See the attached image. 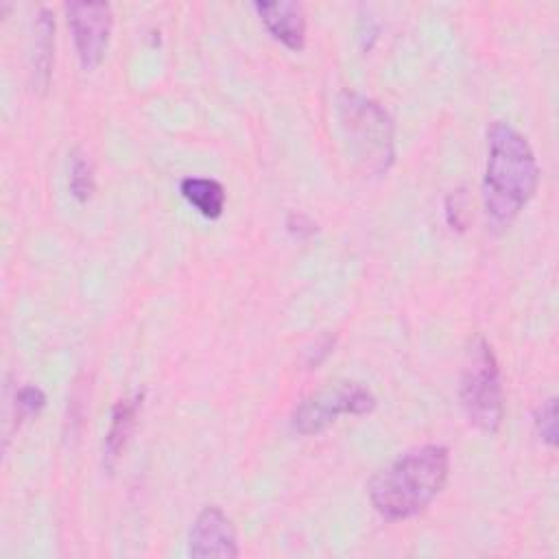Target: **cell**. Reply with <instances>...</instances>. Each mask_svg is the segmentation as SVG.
Here are the masks:
<instances>
[{
	"label": "cell",
	"mask_w": 559,
	"mask_h": 559,
	"mask_svg": "<svg viewBox=\"0 0 559 559\" xmlns=\"http://www.w3.org/2000/svg\"><path fill=\"white\" fill-rule=\"evenodd\" d=\"M465 216H467V212H465V190L459 188V190L450 192L448 199H445V221L452 229L463 231L465 229Z\"/></svg>",
	"instance_id": "cell-15"
},
{
	"label": "cell",
	"mask_w": 559,
	"mask_h": 559,
	"mask_svg": "<svg viewBox=\"0 0 559 559\" xmlns=\"http://www.w3.org/2000/svg\"><path fill=\"white\" fill-rule=\"evenodd\" d=\"M66 17L72 31L76 57L83 70H94L107 55L114 11L109 2H85L74 0L66 2Z\"/></svg>",
	"instance_id": "cell-6"
},
{
	"label": "cell",
	"mask_w": 559,
	"mask_h": 559,
	"mask_svg": "<svg viewBox=\"0 0 559 559\" xmlns=\"http://www.w3.org/2000/svg\"><path fill=\"white\" fill-rule=\"evenodd\" d=\"M533 424H535V432L537 437L548 445L555 448L557 445V397H548L544 400L535 413H533Z\"/></svg>",
	"instance_id": "cell-13"
},
{
	"label": "cell",
	"mask_w": 559,
	"mask_h": 559,
	"mask_svg": "<svg viewBox=\"0 0 559 559\" xmlns=\"http://www.w3.org/2000/svg\"><path fill=\"white\" fill-rule=\"evenodd\" d=\"M68 188H70V194H72L79 203L90 201L92 194H94V190H96V179H94L92 162H90L87 155L81 153L79 148L70 153Z\"/></svg>",
	"instance_id": "cell-12"
},
{
	"label": "cell",
	"mask_w": 559,
	"mask_h": 559,
	"mask_svg": "<svg viewBox=\"0 0 559 559\" xmlns=\"http://www.w3.org/2000/svg\"><path fill=\"white\" fill-rule=\"evenodd\" d=\"M336 345V334H323L317 338V343L306 352V365L312 369V367H319L334 349Z\"/></svg>",
	"instance_id": "cell-17"
},
{
	"label": "cell",
	"mask_w": 559,
	"mask_h": 559,
	"mask_svg": "<svg viewBox=\"0 0 559 559\" xmlns=\"http://www.w3.org/2000/svg\"><path fill=\"white\" fill-rule=\"evenodd\" d=\"M188 555L194 559H236L240 555L236 526L218 504H207L197 513L188 533Z\"/></svg>",
	"instance_id": "cell-7"
},
{
	"label": "cell",
	"mask_w": 559,
	"mask_h": 559,
	"mask_svg": "<svg viewBox=\"0 0 559 559\" xmlns=\"http://www.w3.org/2000/svg\"><path fill=\"white\" fill-rule=\"evenodd\" d=\"M179 192L205 218L214 221L225 210L227 192H225L223 183L214 177H199V175L183 177L179 181Z\"/></svg>",
	"instance_id": "cell-11"
},
{
	"label": "cell",
	"mask_w": 559,
	"mask_h": 559,
	"mask_svg": "<svg viewBox=\"0 0 559 559\" xmlns=\"http://www.w3.org/2000/svg\"><path fill=\"white\" fill-rule=\"evenodd\" d=\"M142 400H144V393L138 391V393L127 395L114 404L111 415H109V428H107L105 441H103V463L107 469H114L116 461L120 459L122 450L127 448V443L135 430Z\"/></svg>",
	"instance_id": "cell-9"
},
{
	"label": "cell",
	"mask_w": 559,
	"mask_h": 559,
	"mask_svg": "<svg viewBox=\"0 0 559 559\" xmlns=\"http://www.w3.org/2000/svg\"><path fill=\"white\" fill-rule=\"evenodd\" d=\"M376 408V395L356 380L334 382L317 393L306 395L290 415L295 432L308 437L330 428L341 415H367Z\"/></svg>",
	"instance_id": "cell-5"
},
{
	"label": "cell",
	"mask_w": 559,
	"mask_h": 559,
	"mask_svg": "<svg viewBox=\"0 0 559 559\" xmlns=\"http://www.w3.org/2000/svg\"><path fill=\"white\" fill-rule=\"evenodd\" d=\"M44 406H46V393L39 386H35V384L20 386L15 393V424L20 426L22 421L31 419Z\"/></svg>",
	"instance_id": "cell-14"
},
{
	"label": "cell",
	"mask_w": 559,
	"mask_h": 559,
	"mask_svg": "<svg viewBox=\"0 0 559 559\" xmlns=\"http://www.w3.org/2000/svg\"><path fill=\"white\" fill-rule=\"evenodd\" d=\"M539 164L528 140L509 122L487 127V159L483 173V207L487 218L504 227L535 197Z\"/></svg>",
	"instance_id": "cell-1"
},
{
	"label": "cell",
	"mask_w": 559,
	"mask_h": 559,
	"mask_svg": "<svg viewBox=\"0 0 559 559\" xmlns=\"http://www.w3.org/2000/svg\"><path fill=\"white\" fill-rule=\"evenodd\" d=\"M52 50H55V17L48 7H41L35 20V41H33V90L39 94L48 92L52 74Z\"/></svg>",
	"instance_id": "cell-10"
},
{
	"label": "cell",
	"mask_w": 559,
	"mask_h": 559,
	"mask_svg": "<svg viewBox=\"0 0 559 559\" xmlns=\"http://www.w3.org/2000/svg\"><path fill=\"white\" fill-rule=\"evenodd\" d=\"M459 400L472 426L493 435L504 419V393L498 358L485 336H476L465 354Z\"/></svg>",
	"instance_id": "cell-4"
},
{
	"label": "cell",
	"mask_w": 559,
	"mask_h": 559,
	"mask_svg": "<svg viewBox=\"0 0 559 559\" xmlns=\"http://www.w3.org/2000/svg\"><path fill=\"white\" fill-rule=\"evenodd\" d=\"M450 474V450L441 443H424L406 450L382 467L367 485L373 511L402 522L424 513L443 491Z\"/></svg>",
	"instance_id": "cell-2"
},
{
	"label": "cell",
	"mask_w": 559,
	"mask_h": 559,
	"mask_svg": "<svg viewBox=\"0 0 559 559\" xmlns=\"http://www.w3.org/2000/svg\"><path fill=\"white\" fill-rule=\"evenodd\" d=\"M264 28L290 50H301L306 46V11L301 2L275 0V2H253L251 4Z\"/></svg>",
	"instance_id": "cell-8"
},
{
	"label": "cell",
	"mask_w": 559,
	"mask_h": 559,
	"mask_svg": "<svg viewBox=\"0 0 559 559\" xmlns=\"http://www.w3.org/2000/svg\"><path fill=\"white\" fill-rule=\"evenodd\" d=\"M286 229L290 236H295L297 240H308L310 236L317 234V225L310 216L299 214V212H290L286 218Z\"/></svg>",
	"instance_id": "cell-16"
},
{
	"label": "cell",
	"mask_w": 559,
	"mask_h": 559,
	"mask_svg": "<svg viewBox=\"0 0 559 559\" xmlns=\"http://www.w3.org/2000/svg\"><path fill=\"white\" fill-rule=\"evenodd\" d=\"M336 118L356 166L382 177L395 162V124L391 114L371 96L343 90L336 96Z\"/></svg>",
	"instance_id": "cell-3"
}]
</instances>
